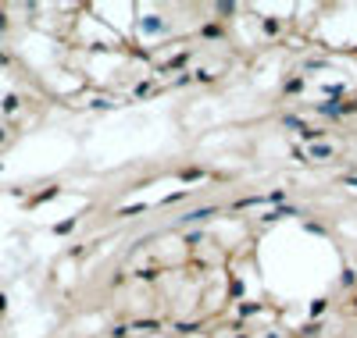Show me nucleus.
I'll return each mask as SVG.
<instances>
[{
    "label": "nucleus",
    "instance_id": "f257e3e1",
    "mask_svg": "<svg viewBox=\"0 0 357 338\" xmlns=\"http://www.w3.org/2000/svg\"><path fill=\"white\" fill-rule=\"evenodd\" d=\"M329 153H333L329 146H311V157H318V161H325V157H329Z\"/></svg>",
    "mask_w": 357,
    "mask_h": 338
}]
</instances>
